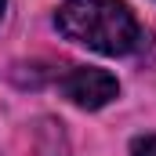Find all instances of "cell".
<instances>
[{"label":"cell","mask_w":156,"mask_h":156,"mask_svg":"<svg viewBox=\"0 0 156 156\" xmlns=\"http://www.w3.org/2000/svg\"><path fill=\"white\" fill-rule=\"evenodd\" d=\"M58 33L98 55H131L142 47V26L123 0H69L55 15Z\"/></svg>","instance_id":"cell-1"},{"label":"cell","mask_w":156,"mask_h":156,"mask_svg":"<svg viewBox=\"0 0 156 156\" xmlns=\"http://www.w3.org/2000/svg\"><path fill=\"white\" fill-rule=\"evenodd\" d=\"M58 87L80 109H102V105H109L120 94L116 76L105 73V69H94V66H73L66 76L58 80Z\"/></svg>","instance_id":"cell-2"},{"label":"cell","mask_w":156,"mask_h":156,"mask_svg":"<svg viewBox=\"0 0 156 156\" xmlns=\"http://www.w3.org/2000/svg\"><path fill=\"white\" fill-rule=\"evenodd\" d=\"M131 156H156V134H142V138H134Z\"/></svg>","instance_id":"cell-3"},{"label":"cell","mask_w":156,"mask_h":156,"mask_svg":"<svg viewBox=\"0 0 156 156\" xmlns=\"http://www.w3.org/2000/svg\"><path fill=\"white\" fill-rule=\"evenodd\" d=\"M0 11H4V0H0Z\"/></svg>","instance_id":"cell-4"}]
</instances>
